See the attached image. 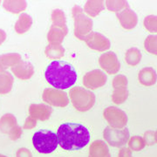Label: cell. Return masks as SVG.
Masks as SVG:
<instances>
[{
    "label": "cell",
    "instance_id": "7",
    "mask_svg": "<svg viewBox=\"0 0 157 157\" xmlns=\"http://www.w3.org/2000/svg\"><path fill=\"white\" fill-rule=\"evenodd\" d=\"M0 131L9 135L12 140H18L22 135V128L17 125V119L11 113H6L0 118Z\"/></svg>",
    "mask_w": 157,
    "mask_h": 157
},
{
    "label": "cell",
    "instance_id": "12",
    "mask_svg": "<svg viewBox=\"0 0 157 157\" xmlns=\"http://www.w3.org/2000/svg\"><path fill=\"white\" fill-rule=\"evenodd\" d=\"M85 41L91 49L99 52H105L108 50L111 46L110 40L106 36L94 32H92L88 34L86 37Z\"/></svg>",
    "mask_w": 157,
    "mask_h": 157
},
{
    "label": "cell",
    "instance_id": "28",
    "mask_svg": "<svg viewBox=\"0 0 157 157\" xmlns=\"http://www.w3.org/2000/svg\"><path fill=\"white\" fill-rule=\"evenodd\" d=\"M106 6L109 11L116 13L129 7L128 3L125 0H107L106 1Z\"/></svg>",
    "mask_w": 157,
    "mask_h": 157
},
{
    "label": "cell",
    "instance_id": "25",
    "mask_svg": "<svg viewBox=\"0 0 157 157\" xmlns=\"http://www.w3.org/2000/svg\"><path fill=\"white\" fill-rule=\"evenodd\" d=\"M45 55L52 59H60L65 55V48L61 45H49L45 47Z\"/></svg>",
    "mask_w": 157,
    "mask_h": 157
},
{
    "label": "cell",
    "instance_id": "9",
    "mask_svg": "<svg viewBox=\"0 0 157 157\" xmlns=\"http://www.w3.org/2000/svg\"><path fill=\"white\" fill-rule=\"evenodd\" d=\"M103 115L110 127L114 128H123L128 123V115L123 110L115 107H108L105 108Z\"/></svg>",
    "mask_w": 157,
    "mask_h": 157
},
{
    "label": "cell",
    "instance_id": "38",
    "mask_svg": "<svg viewBox=\"0 0 157 157\" xmlns=\"http://www.w3.org/2000/svg\"><path fill=\"white\" fill-rule=\"evenodd\" d=\"M0 157H7L6 155H0Z\"/></svg>",
    "mask_w": 157,
    "mask_h": 157
},
{
    "label": "cell",
    "instance_id": "17",
    "mask_svg": "<svg viewBox=\"0 0 157 157\" xmlns=\"http://www.w3.org/2000/svg\"><path fill=\"white\" fill-rule=\"evenodd\" d=\"M67 33L68 28L65 29L52 25L47 34V40L51 45H61Z\"/></svg>",
    "mask_w": 157,
    "mask_h": 157
},
{
    "label": "cell",
    "instance_id": "33",
    "mask_svg": "<svg viewBox=\"0 0 157 157\" xmlns=\"http://www.w3.org/2000/svg\"><path fill=\"white\" fill-rule=\"evenodd\" d=\"M37 125V120L34 119L32 116H29V117L26 118L25 120V122L23 126V128L24 129H32L34 128Z\"/></svg>",
    "mask_w": 157,
    "mask_h": 157
},
{
    "label": "cell",
    "instance_id": "11",
    "mask_svg": "<svg viewBox=\"0 0 157 157\" xmlns=\"http://www.w3.org/2000/svg\"><path fill=\"white\" fill-rule=\"evenodd\" d=\"M107 77L106 73L99 69H94L86 73L83 77V85L89 89H97L106 84Z\"/></svg>",
    "mask_w": 157,
    "mask_h": 157
},
{
    "label": "cell",
    "instance_id": "21",
    "mask_svg": "<svg viewBox=\"0 0 157 157\" xmlns=\"http://www.w3.org/2000/svg\"><path fill=\"white\" fill-rule=\"evenodd\" d=\"M104 2L101 0H89L85 4L84 11L90 17H94L104 10Z\"/></svg>",
    "mask_w": 157,
    "mask_h": 157
},
{
    "label": "cell",
    "instance_id": "4",
    "mask_svg": "<svg viewBox=\"0 0 157 157\" xmlns=\"http://www.w3.org/2000/svg\"><path fill=\"white\" fill-rule=\"evenodd\" d=\"M73 106L79 112L90 110L95 103V95L93 92L81 86H75L69 92Z\"/></svg>",
    "mask_w": 157,
    "mask_h": 157
},
{
    "label": "cell",
    "instance_id": "8",
    "mask_svg": "<svg viewBox=\"0 0 157 157\" xmlns=\"http://www.w3.org/2000/svg\"><path fill=\"white\" fill-rule=\"evenodd\" d=\"M128 78L122 75L118 74L113 79V92L112 94V101L113 103L120 105L127 101L128 97Z\"/></svg>",
    "mask_w": 157,
    "mask_h": 157
},
{
    "label": "cell",
    "instance_id": "5",
    "mask_svg": "<svg viewBox=\"0 0 157 157\" xmlns=\"http://www.w3.org/2000/svg\"><path fill=\"white\" fill-rule=\"evenodd\" d=\"M72 12L74 18V35L77 39L85 40L86 37L92 33L93 20L85 14L78 6H73Z\"/></svg>",
    "mask_w": 157,
    "mask_h": 157
},
{
    "label": "cell",
    "instance_id": "30",
    "mask_svg": "<svg viewBox=\"0 0 157 157\" xmlns=\"http://www.w3.org/2000/svg\"><path fill=\"white\" fill-rule=\"evenodd\" d=\"M144 47L149 53L157 56V35H149L144 41Z\"/></svg>",
    "mask_w": 157,
    "mask_h": 157
},
{
    "label": "cell",
    "instance_id": "22",
    "mask_svg": "<svg viewBox=\"0 0 157 157\" xmlns=\"http://www.w3.org/2000/svg\"><path fill=\"white\" fill-rule=\"evenodd\" d=\"M33 25V18L32 17L26 14V13H22L19 17L17 22L15 24V31L18 34L25 33L26 32H28L31 26Z\"/></svg>",
    "mask_w": 157,
    "mask_h": 157
},
{
    "label": "cell",
    "instance_id": "23",
    "mask_svg": "<svg viewBox=\"0 0 157 157\" xmlns=\"http://www.w3.org/2000/svg\"><path fill=\"white\" fill-rule=\"evenodd\" d=\"M13 77L7 71H0V94H6L11 92L13 85Z\"/></svg>",
    "mask_w": 157,
    "mask_h": 157
},
{
    "label": "cell",
    "instance_id": "27",
    "mask_svg": "<svg viewBox=\"0 0 157 157\" xmlns=\"http://www.w3.org/2000/svg\"><path fill=\"white\" fill-rule=\"evenodd\" d=\"M52 21L53 25H57L62 28L67 29V17L65 15V12L59 10V9H55L52 12Z\"/></svg>",
    "mask_w": 157,
    "mask_h": 157
},
{
    "label": "cell",
    "instance_id": "2",
    "mask_svg": "<svg viewBox=\"0 0 157 157\" xmlns=\"http://www.w3.org/2000/svg\"><path fill=\"white\" fill-rule=\"evenodd\" d=\"M45 79L56 89H67L77 79L76 71L71 64L62 60L51 62L45 72Z\"/></svg>",
    "mask_w": 157,
    "mask_h": 157
},
{
    "label": "cell",
    "instance_id": "15",
    "mask_svg": "<svg viewBox=\"0 0 157 157\" xmlns=\"http://www.w3.org/2000/svg\"><path fill=\"white\" fill-rule=\"evenodd\" d=\"M52 113V107L45 104H32L29 107L30 116L41 121L48 120Z\"/></svg>",
    "mask_w": 157,
    "mask_h": 157
},
{
    "label": "cell",
    "instance_id": "1",
    "mask_svg": "<svg viewBox=\"0 0 157 157\" xmlns=\"http://www.w3.org/2000/svg\"><path fill=\"white\" fill-rule=\"evenodd\" d=\"M59 144L63 149L73 151L81 149L86 147L90 140L88 129L82 124L64 123L58 128Z\"/></svg>",
    "mask_w": 157,
    "mask_h": 157
},
{
    "label": "cell",
    "instance_id": "36",
    "mask_svg": "<svg viewBox=\"0 0 157 157\" xmlns=\"http://www.w3.org/2000/svg\"><path fill=\"white\" fill-rule=\"evenodd\" d=\"M6 39V32H5L4 30H1V29H0V45H1L2 43H4V42H5Z\"/></svg>",
    "mask_w": 157,
    "mask_h": 157
},
{
    "label": "cell",
    "instance_id": "19",
    "mask_svg": "<svg viewBox=\"0 0 157 157\" xmlns=\"http://www.w3.org/2000/svg\"><path fill=\"white\" fill-rule=\"evenodd\" d=\"M139 81L145 86H150L156 83L157 73L152 67H145L141 69L138 75Z\"/></svg>",
    "mask_w": 157,
    "mask_h": 157
},
{
    "label": "cell",
    "instance_id": "37",
    "mask_svg": "<svg viewBox=\"0 0 157 157\" xmlns=\"http://www.w3.org/2000/svg\"><path fill=\"white\" fill-rule=\"evenodd\" d=\"M155 141L157 143V130L155 132Z\"/></svg>",
    "mask_w": 157,
    "mask_h": 157
},
{
    "label": "cell",
    "instance_id": "20",
    "mask_svg": "<svg viewBox=\"0 0 157 157\" xmlns=\"http://www.w3.org/2000/svg\"><path fill=\"white\" fill-rule=\"evenodd\" d=\"M22 61L21 55L18 53H6L0 55V71H6L8 67H12Z\"/></svg>",
    "mask_w": 157,
    "mask_h": 157
},
{
    "label": "cell",
    "instance_id": "29",
    "mask_svg": "<svg viewBox=\"0 0 157 157\" xmlns=\"http://www.w3.org/2000/svg\"><path fill=\"white\" fill-rule=\"evenodd\" d=\"M128 142V147L132 151H140L146 146L143 137L139 135L132 136Z\"/></svg>",
    "mask_w": 157,
    "mask_h": 157
},
{
    "label": "cell",
    "instance_id": "10",
    "mask_svg": "<svg viewBox=\"0 0 157 157\" xmlns=\"http://www.w3.org/2000/svg\"><path fill=\"white\" fill-rule=\"evenodd\" d=\"M43 101L53 107H65L69 103L67 94L56 88H46L42 94Z\"/></svg>",
    "mask_w": 157,
    "mask_h": 157
},
{
    "label": "cell",
    "instance_id": "18",
    "mask_svg": "<svg viewBox=\"0 0 157 157\" xmlns=\"http://www.w3.org/2000/svg\"><path fill=\"white\" fill-rule=\"evenodd\" d=\"M88 157H111L107 143L100 140L94 141L90 145Z\"/></svg>",
    "mask_w": 157,
    "mask_h": 157
},
{
    "label": "cell",
    "instance_id": "16",
    "mask_svg": "<svg viewBox=\"0 0 157 157\" xmlns=\"http://www.w3.org/2000/svg\"><path fill=\"white\" fill-rule=\"evenodd\" d=\"M11 72L17 78L22 80H26L33 75L34 67L29 62L20 61L16 66L11 67Z\"/></svg>",
    "mask_w": 157,
    "mask_h": 157
},
{
    "label": "cell",
    "instance_id": "3",
    "mask_svg": "<svg viewBox=\"0 0 157 157\" xmlns=\"http://www.w3.org/2000/svg\"><path fill=\"white\" fill-rule=\"evenodd\" d=\"M34 147L41 154H50L58 147L59 139L58 135L50 130H39L37 131L33 137Z\"/></svg>",
    "mask_w": 157,
    "mask_h": 157
},
{
    "label": "cell",
    "instance_id": "24",
    "mask_svg": "<svg viewBox=\"0 0 157 157\" xmlns=\"http://www.w3.org/2000/svg\"><path fill=\"white\" fill-rule=\"evenodd\" d=\"M3 6L6 11L12 13H19L25 10L27 3L23 0H6L3 2Z\"/></svg>",
    "mask_w": 157,
    "mask_h": 157
},
{
    "label": "cell",
    "instance_id": "26",
    "mask_svg": "<svg viewBox=\"0 0 157 157\" xmlns=\"http://www.w3.org/2000/svg\"><path fill=\"white\" fill-rule=\"evenodd\" d=\"M125 59L129 66L135 67L140 63V59H141V52L138 48L132 47L126 52Z\"/></svg>",
    "mask_w": 157,
    "mask_h": 157
},
{
    "label": "cell",
    "instance_id": "14",
    "mask_svg": "<svg viewBox=\"0 0 157 157\" xmlns=\"http://www.w3.org/2000/svg\"><path fill=\"white\" fill-rule=\"evenodd\" d=\"M116 16L121 26L126 30H132L137 25L138 17L135 11H132L129 7L117 12Z\"/></svg>",
    "mask_w": 157,
    "mask_h": 157
},
{
    "label": "cell",
    "instance_id": "34",
    "mask_svg": "<svg viewBox=\"0 0 157 157\" xmlns=\"http://www.w3.org/2000/svg\"><path fill=\"white\" fill-rule=\"evenodd\" d=\"M16 157H33V154L25 147H21L17 151Z\"/></svg>",
    "mask_w": 157,
    "mask_h": 157
},
{
    "label": "cell",
    "instance_id": "31",
    "mask_svg": "<svg viewBox=\"0 0 157 157\" xmlns=\"http://www.w3.org/2000/svg\"><path fill=\"white\" fill-rule=\"evenodd\" d=\"M144 26L150 33H157V16L149 15L144 18Z\"/></svg>",
    "mask_w": 157,
    "mask_h": 157
},
{
    "label": "cell",
    "instance_id": "6",
    "mask_svg": "<svg viewBox=\"0 0 157 157\" xmlns=\"http://www.w3.org/2000/svg\"><path fill=\"white\" fill-rule=\"evenodd\" d=\"M104 139L110 146L121 147L128 143L129 140V131L127 128H114L110 126L107 127L103 132Z\"/></svg>",
    "mask_w": 157,
    "mask_h": 157
},
{
    "label": "cell",
    "instance_id": "35",
    "mask_svg": "<svg viewBox=\"0 0 157 157\" xmlns=\"http://www.w3.org/2000/svg\"><path fill=\"white\" fill-rule=\"evenodd\" d=\"M118 157H132V150L129 147H121Z\"/></svg>",
    "mask_w": 157,
    "mask_h": 157
},
{
    "label": "cell",
    "instance_id": "13",
    "mask_svg": "<svg viewBox=\"0 0 157 157\" xmlns=\"http://www.w3.org/2000/svg\"><path fill=\"white\" fill-rule=\"evenodd\" d=\"M101 67L109 74H115L121 68V64L116 54L113 52H107L103 53L99 59Z\"/></svg>",
    "mask_w": 157,
    "mask_h": 157
},
{
    "label": "cell",
    "instance_id": "32",
    "mask_svg": "<svg viewBox=\"0 0 157 157\" xmlns=\"http://www.w3.org/2000/svg\"><path fill=\"white\" fill-rule=\"evenodd\" d=\"M143 140L145 141L146 145L151 146L155 141V132L154 131H147L144 134Z\"/></svg>",
    "mask_w": 157,
    "mask_h": 157
}]
</instances>
